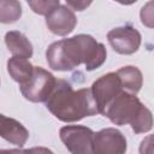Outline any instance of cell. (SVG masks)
<instances>
[{
  "label": "cell",
  "mask_w": 154,
  "mask_h": 154,
  "mask_svg": "<svg viewBox=\"0 0 154 154\" xmlns=\"http://www.w3.org/2000/svg\"><path fill=\"white\" fill-rule=\"evenodd\" d=\"M0 154H34L32 149H1Z\"/></svg>",
  "instance_id": "cell-19"
},
{
  "label": "cell",
  "mask_w": 154,
  "mask_h": 154,
  "mask_svg": "<svg viewBox=\"0 0 154 154\" xmlns=\"http://www.w3.org/2000/svg\"><path fill=\"white\" fill-rule=\"evenodd\" d=\"M107 40L114 52L124 55L134 54L141 46V34L131 25L113 28L107 34Z\"/></svg>",
  "instance_id": "cell-7"
},
{
  "label": "cell",
  "mask_w": 154,
  "mask_h": 154,
  "mask_svg": "<svg viewBox=\"0 0 154 154\" xmlns=\"http://www.w3.org/2000/svg\"><path fill=\"white\" fill-rule=\"evenodd\" d=\"M128 142L116 128H106L94 136V154H125Z\"/></svg>",
  "instance_id": "cell-8"
},
{
  "label": "cell",
  "mask_w": 154,
  "mask_h": 154,
  "mask_svg": "<svg viewBox=\"0 0 154 154\" xmlns=\"http://www.w3.org/2000/svg\"><path fill=\"white\" fill-rule=\"evenodd\" d=\"M5 43L11 54L16 58H23L29 60L32 57V45L29 41V38L20 31H7L5 35Z\"/></svg>",
  "instance_id": "cell-11"
},
{
  "label": "cell",
  "mask_w": 154,
  "mask_h": 154,
  "mask_svg": "<svg viewBox=\"0 0 154 154\" xmlns=\"http://www.w3.org/2000/svg\"><path fill=\"white\" fill-rule=\"evenodd\" d=\"M22 16V6L16 0L0 1V22L10 24L17 22Z\"/></svg>",
  "instance_id": "cell-14"
},
{
  "label": "cell",
  "mask_w": 154,
  "mask_h": 154,
  "mask_svg": "<svg viewBox=\"0 0 154 154\" xmlns=\"http://www.w3.org/2000/svg\"><path fill=\"white\" fill-rule=\"evenodd\" d=\"M122 91H124V89L117 72H108L99 77L91 85V93L97 105L99 113L102 114L105 108Z\"/></svg>",
  "instance_id": "cell-6"
},
{
  "label": "cell",
  "mask_w": 154,
  "mask_h": 154,
  "mask_svg": "<svg viewBox=\"0 0 154 154\" xmlns=\"http://www.w3.org/2000/svg\"><path fill=\"white\" fill-rule=\"evenodd\" d=\"M107 58L105 45L91 35L79 34L51 43L46 51V59L52 70L71 71L84 64L87 71L99 69Z\"/></svg>",
  "instance_id": "cell-1"
},
{
  "label": "cell",
  "mask_w": 154,
  "mask_h": 154,
  "mask_svg": "<svg viewBox=\"0 0 154 154\" xmlns=\"http://www.w3.org/2000/svg\"><path fill=\"white\" fill-rule=\"evenodd\" d=\"M57 78L47 70L35 66L32 77L19 85L22 95L31 102H45L48 100L57 85Z\"/></svg>",
  "instance_id": "cell-4"
},
{
  "label": "cell",
  "mask_w": 154,
  "mask_h": 154,
  "mask_svg": "<svg viewBox=\"0 0 154 154\" xmlns=\"http://www.w3.org/2000/svg\"><path fill=\"white\" fill-rule=\"evenodd\" d=\"M102 116L107 117L114 125L130 124L135 134H144L154 125L153 113L140 99L128 91H122L105 108Z\"/></svg>",
  "instance_id": "cell-3"
},
{
  "label": "cell",
  "mask_w": 154,
  "mask_h": 154,
  "mask_svg": "<svg viewBox=\"0 0 154 154\" xmlns=\"http://www.w3.org/2000/svg\"><path fill=\"white\" fill-rule=\"evenodd\" d=\"M59 136L71 154H94L95 132L84 125H65Z\"/></svg>",
  "instance_id": "cell-5"
},
{
  "label": "cell",
  "mask_w": 154,
  "mask_h": 154,
  "mask_svg": "<svg viewBox=\"0 0 154 154\" xmlns=\"http://www.w3.org/2000/svg\"><path fill=\"white\" fill-rule=\"evenodd\" d=\"M117 75L125 91L136 95L141 90L143 84V76L138 67L131 65L123 66L117 71Z\"/></svg>",
  "instance_id": "cell-12"
},
{
  "label": "cell",
  "mask_w": 154,
  "mask_h": 154,
  "mask_svg": "<svg viewBox=\"0 0 154 154\" xmlns=\"http://www.w3.org/2000/svg\"><path fill=\"white\" fill-rule=\"evenodd\" d=\"M46 25L52 34L58 36H66L71 34L76 28L77 18L69 6L60 5L48 16H46Z\"/></svg>",
  "instance_id": "cell-9"
},
{
  "label": "cell",
  "mask_w": 154,
  "mask_h": 154,
  "mask_svg": "<svg viewBox=\"0 0 154 154\" xmlns=\"http://www.w3.org/2000/svg\"><path fill=\"white\" fill-rule=\"evenodd\" d=\"M0 135L4 140L19 148H22L29 138V131L22 123L4 114L0 116Z\"/></svg>",
  "instance_id": "cell-10"
},
{
  "label": "cell",
  "mask_w": 154,
  "mask_h": 154,
  "mask_svg": "<svg viewBox=\"0 0 154 154\" xmlns=\"http://www.w3.org/2000/svg\"><path fill=\"white\" fill-rule=\"evenodd\" d=\"M140 154H154V135L146 136L138 147Z\"/></svg>",
  "instance_id": "cell-17"
},
{
  "label": "cell",
  "mask_w": 154,
  "mask_h": 154,
  "mask_svg": "<svg viewBox=\"0 0 154 154\" xmlns=\"http://www.w3.org/2000/svg\"><path fill=\"white\" fill-rule=\"evenodd\" d=\"M34 69L35 66H32L28 59L12 57L7 61V71L11 78L19 83V85L26 83L32 77Z\"/></svg>",
  "instance_id": "cell-13"
},
{
  "label": "cell",
  "mask_w": 154,
  "mask_h": 154,
  "mask_svg": "<svg viewBox=\"0 0 154 154\" xmlns=\"http://www.w3.org/2000/svg\"><path fill=\"white\" fill-rule=\"evenodd\" d=\"M141 23L150 29H154V0L146 2L140 11Z\"/></svg>",
  "instance_id": "cell-16"
},
{
  "label": "cell",
  "mask_w": 154,
  "mask_h": 154,
  "mask_svg": "<svg viewBox=\"0 0 154 154\" xmlns=\"http://www.w3.org/2000/svg\"><path fill=\"white\" fill-rule=\"evenodd\" d=\"M31 149H32L34 154H54L51 149H48L46 147H34Z\"/></svg>",
  "instance_id": "cell-20"
},
{
  "label": "cell",
  "mask_w": 154,
  "mask_h": 154,
  "mask_svg": "<svg viewBox=\"0 0 154 154\" xmlns=\"http://www.w3.org/2000/svg\"><path fill=\"white\" fill-rule=\"evenodd\" d=\"M46 107L57 119L64 123L78 122L99 113L91 88L73 90L72 85L65 79L57 81L53 93L46 101Z\"/></svg>",
  "instance_id": "cell-2"
},
{
  "label": "cell",
  "mask_w": 154,
  "mask_h": 154,
  "mask_svg": "<svg viewBox=\"0 0 154 154\" xmlns=\"http://www.w3.org/2000/svg\"><path fill=\"white\" fill-rule=\"evenodd\" d=\"M91 1H75V0H66V6H69L71 10L75 11H83L85 10Z\"/></svg>",
  "instance_id": "cell-18"
},
{
  "label": "cell",
  "mask_w": 154,
  "mask_h": 154,
  "mask_svg": "<svg viewBox=\"0 0 154 154\" xmlns=\"http://www.w3.org/2000/svg\"><path fill=\"white\" fill-rule=\"evenodd\" d=\"M28 5L35 13L48 16L53 10L60 6V1L59 0H29Z\"/></svg>",
  "instance_id": "cell-15"
}]
</instances>
